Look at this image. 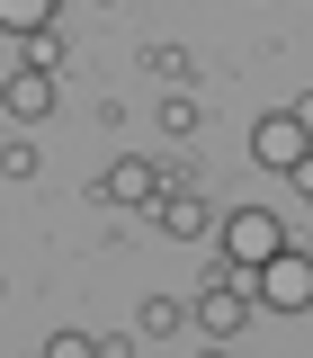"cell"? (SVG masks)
I'll return each instance as SVG.
<instances>
[{"label":"cell","mask_w":313,"mask_h":358,"mask_svg":"<svg viewBox=\"0 0 313 358\" xmlns=\"http://www.w3.org/2000/svg\"><path fill=\"white\" fill-rule=\"evenodd\" d=\"M242 287H251V313H313V251H296V242H286V251H277V260H260Z\"/></svg>","instance_id":"obj_1"},{"label":"cell","mask_w":313,"mask_h":358,"mask_svg":"<svg viewBox=\"0 0 313 358\" xmlns=\"http://www.w3.org/2000/svg\"><path fill=\"white\" fill-rule=\"evenodd\" d=\"M215 242H224V268H260L286 251V224L268 206H233V215H215Z\"/></svg>","instance_id":"obj_2"},{"label":"cell","mask_w":313,"mask_h":358,"mask_svg":"<svg viewBox=\"0 0 313 358\" xmlns=\"http://www.w3.org/2000/svg\"><path fill=\"white\" fill-rule=\"evenodd\" d=\"M305 152H313V134H305V117H296V108H268L260 126H251V162H260L268 179H286Z\"/></svg>","instance_id":"obj_3"},{"label":"cell","mask_w":313,"mask_h":358,"mask_svg":"<svg viewBox=\"0 0 313 358\" xmlns=\"http://www.w3.org/2000/svg\"><path fill=\"white\" fill-rule=\"evenodd\" d=\"M242 278H251V268H224L215 287H206V296H197V305H188V322H197V331H206V341H233V331H242V322H251V287H242Z\"/></svg>","instance_id":"obj_4"},{"label":"cell","mask_w":313,"mask_h":358,"mask_svg":"<svg viewBox=\"0 0 313 358\" xmlns=\"http://www.w3.org/2000/svg\"><path fill=\"white\" fill-rule=\"evenodd\" d=\"M161 188H170V171H161V162H108V171H99V197H108V206H161Z\"/></svg>","instance_id":"obj_5"},{"label":"cell","mask_w":313,"mask_h":358,"mask_svg":"<svg viewBox=\"0 0 313 358\" xmlns=\"http://www.w3.org/2000/svg\"><path fill=\"white\" fill-rule=\"evenodd\" d=\"M152 215H161V233H179V242H197V233H215V197H206V188H188V179H170Z\"/></svg>","instance_id":"obj_6"},{"label":"cell","mask_w":313,"mask_h":358,"mask_svg":"<svg viewBox=\"0 0 313 358\" xmlns=\"http://www.w3.org/2000/svg\"><path fill=\"white\" fill-rule=\"evenodd\" d=\"M0 108H9L18 126H45V117H54V72H27V63H18V72L0 81Z\"/></svg>","instance_id":"obj_7"},{"label":"cell","mask_w":313,"mask_h":358,"mask_svg":"<svg viewBox=\"0 0 313 358\" xmlns=\"http://www.w3.org/2000/svg\"><path fill=\"white\" fill-rule=\"evenodd\" d=\"M54 27V0H0V36H36Z\"/></svg>","instance_id":"obj_8"},{"label":"cell","mask_w":313,"mask_h":358,"mask_svg":"<svg viewBox=\"0 0 313 358\" xmlns=\"http://www.w3.org/2000/svg\"><path fill=\"white\" fill-rule=\"evenodd\" d=\"M134 322H143L152 341H170V331H188V305H179V296H143V313H134Z\"/></svg>","instance_id":"obj_9"},{"label":"cell","mask_w":313,"mask_h":358,"mask_svg":"<svg viewBox=\"0 0 313 358\" xmlns=\"http://www.w3.org/2000/svg\"><path fill=\"white\" fill-rule=\"evenodd\" d=\"M45 358H108V341H89L81 322H54L45 331Z\"/></svg>","instance_id":"obj_10"},{"label":"cell","mask_w":313,"mask_h":358,"mask_svg":"<svg viewBox=\"0 0 313 358\" xmlns=\"http://www.w3.org/2000/svg\"><path fill=\"white\" fill-rule=\"evenodd\" d=\"M63 63H72V45L54 36V27H36L27 36V72H63Z\"/></svg>","instance_id":"obj_11"},{"label":"cell","mask_w":313,"mask_h":358,"mask_svg":"<svg viewBox=\"0 0 313 358\" xmlns=\"http://www.w3.org/2000/svg\"><path fill=\"white\" fill-rule=\"evenodd\" d=\"M197 117H206V108H197L188 90H170V99H161V126H170V134H197Z\"/></svg>","instance_id":"obj_12"},{"label":"cell","mask_w":313,"mask_h":358,"mask_svg":"<svg viewBox=\"0 0 313 358\" xmlns=\"http://www.w3.org/2000/svg\"><path fill=\"white\" fill-rule=\"evenodd\" d=\"M286 179H296V197H313V152H305V162H296Z\"/></svg>","instance_id":"obj_13"},{"label":"cell","mask_w":313,"mask_h":358,"mask_svg":"<svg viewBox=\"0 0 313 358\" xmlns=\"http://www.w3.org/2000/svg\"><path fill=\"white\" fill-rule=\"evenodd\" d=\"M296 117H305V134H313V90H305V99H296Z\"/></svg>","instance_id":"obj_14"}]
</instances>
